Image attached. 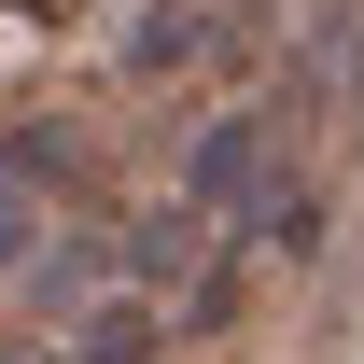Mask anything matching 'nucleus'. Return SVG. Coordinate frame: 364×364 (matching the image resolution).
Masks as SVG:
<instances>
[{"label": "nucleus", "instance_id": "obj_2", "mask_svg": "<svg viewBox=\"0 0 364 364\" xmlns=\"http://www.w3.org/2000/svg\"><path fill=\"white\" fill-rule=\"evenodd\" d=\"M56 364H168V294H140V280H112L98 309H70L43 336Z\"/></svg>", "mask_w": 364, "mask_h": 364}, {"label": "nucleus", "instance_id": "obj_1", "mask_svg": "<svg viewBox=\"0 0 364 364\" xmlns=\"http://www.w3.org/2000/svg\"><path fill=\"white\" fill-rule=\"evenodd\" d=\"M294 140H309V98H238L225 127H196V154H182V210L225 238L238 210L267 196V182H294V168H309Z\"/></svg>", "mask_w": 364, "mask_h": 364}, {"label": "nucleus", "instance_id": "obj_4", "mask_svg": "<svg viewBox=\"0 0 364 364\" xmlns=\"http://www.w3.org/2000/svg\"><path fill=\"white\" fill-rule=\"evenodd\" d=\"M0 364H56V350H43V336H0Z\"/></svg>", "mask_w": 364, "mask_h": 364}, {"label": "nucleus", "instance_id": "obj_3", "mask_svg": "<svg viewBox=\"0 0 364 364\" xmlns=\"http://www.w3.org/2000/svg\"><path fill=\"white\" fill-rule=\"evenodd\" d=\"M14 14H43V28H70V14H85V0H14Z\"/></svg>", "mask_w": 364, "mask_h": 364}]
</instances>
